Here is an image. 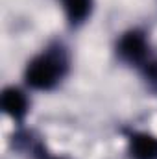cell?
<instances>
[{
	"instance_id": "obj_1",
	"label": "cell",
	"mask_w": 157,
	"mask_h": 159,
	"mask_svg": "<svg viewBox=\"0 0 157 159\" xmlns=\"http://www.w3.org/2000/svg\"><path fill=\"white\" fill-rule=\"evenodd\" d=\"M59 76L57 61L52 57H37L26 69V81L35 89H50Z\"/></svg>"
},
{
	"instance_id": "obj_2",
	"label": "cell",
	"mask_w": 157,
	"mask_h": 159,
	"mask_svg": "<svg viewBox=\"0 0 157 159\" xmlns=\"http://www.w3.org/2000/svg\"><path fill=\"white\" fill-rule=\"evenodd\" d=\"M118 52L124 59L131 63L142 61L148 54V44H146L144 35L139 32H128L118 43Z\"/></svg>"
},
{
	"instance_id": "obj_3",
	"label": "cell",
	"mask_w": 157,
	"mask_h": 159,
	"mask_svg": "<svg viewBox=\"0 0 157 159\" xmlns=\"http://www.w3.org/2000/svg\"><path fill=\"white\" fill-rule=\"evenodd\" d=\"M129 152L133 159H157V137L150 133L131 135Z\"/></svg>"
},
{
	"instance_id": "obj_4",
	"label": "cell",
	"mask_w": 157,
	"mask_h": 159,
	"mask_svg": "<svg viewBox=\"0 0 157 159\" xmlns=\"http://www.w3.org/2000/svg\"><path fill=\"white\" fill-rule=\"evenodd\" d=\"M2 107L11 119H20L26 113L28 102L19 89H6L2 94Z\"/></svg>"
},
{
	"instance_id": "obj_5",
	"label": "cell",
	"mask_w": 157,
	"mask_h": 159,
	"mask_svg": "<svg viewBox=\"0 0 157 159\" xmlns=\"http://www.w3.org/2000/svg\"><path fill=\"white\" fill-rule=\"evenodd\" d=\"M63 6L69 20L74 24L85 20V17L91 13V0H63Z\"/></svg>"
},
{
	"instance_id": "obj_6",
	"label": "cell",
	"mask_w": 157,
	"mask_h": 159,
	"mask_svg": "<svg viewBox=\"0 0 157 159\" xmlns=\"http://www.w3.org/2000/svg\"><path fill=\"white\" fill-rule=\"evenodd\" d=\"M144 76H146V80H148L154 87H157V61H152V63L146 65Z\"/></svg>"
}]
</instances>
